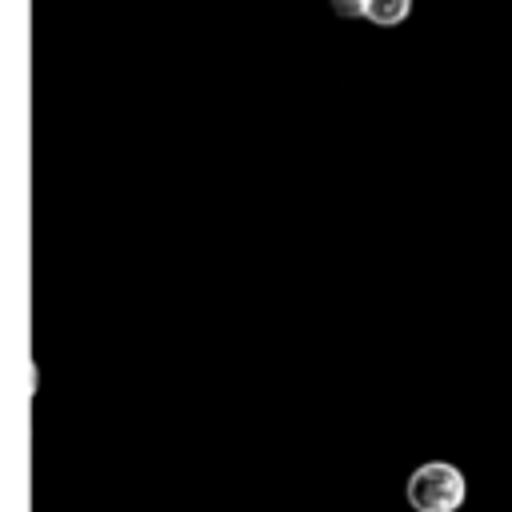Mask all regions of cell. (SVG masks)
<instances>
[{"label": "cell", "mask_w": 512, "mask_h": 512, "mask_svg": "<svg viewBox=\"0 0 512 512\" xmlns=\"http://www.w3.org/2000/svg\"><path fill=\"white\" fill-rule=\"evenodd\" d=\"M332 8H336V16H344V20L364 16V0H332Z\"/></svg>", "instance_id": "obj_3"}, {"label": "cell", "mask_w": 512, "mask_h": 512, "mask_svg": "<svg viewBox=\"0 0 512 512\" xmlns=\"http://www.w3.org/2000/svg\"><path fill=\"white\" fill-rule=\"evenodd\" d=\"M408 12H412V0H364V20H372L380 28L404 24Z\"/></svg>", "instance_id": "obj_2"}, {"label": "cell", "mask_w": 512, "mask_h": 512, "mask_svg": "<svg viewBox=\"0 0 512 512\" xmlns=\"http://www.w3.org/2000/svg\"><path fill=\"white\" fill-rule=\"evenodd\" d=\"M36 376H40V372H36V364H32V368H28V396H36Z\"/></svg>", "instance_id": "obj_4"}, {"label": "cell", "mask_w": 512, "mask_h": 512, "mask_svg": "<svg viewBox=\"0 0 512 512\" xmlns=\"http://www.w3.org/2000/svg\"><path fill=\"white\" fill-rule=\"evenodd\" d=\"M404 496H408L412 512H460L468 500V480L456 464L428 460L408 476Z\"/></svg>", "instance_id": "obj_1"}]
</instances>
